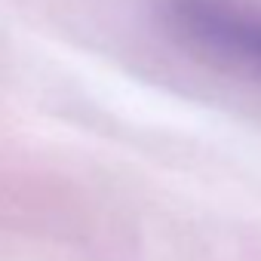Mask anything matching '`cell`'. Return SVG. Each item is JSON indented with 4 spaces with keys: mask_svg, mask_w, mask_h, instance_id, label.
Masks as SVG:
<instances>
[{
    "mask_svg": "<svg viewBox=\"0 0 261 261\" xmlns=\"http://www.w3.org/2000/svg\"><path fill=\"white\" fill-rule=\"evenodd\" d=\"M154 19L200 59L261 80V0H154Z\"/></svg>",
    "mask_w": 261,
    "mask_h": 261,
    "instance_id": "cell-1",
    "label": "cell"
}]
</instances>
